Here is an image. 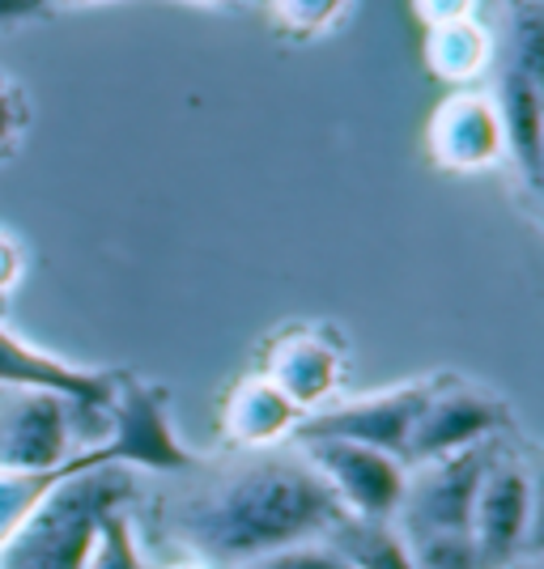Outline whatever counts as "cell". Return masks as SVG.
I'll use <instances>...</instances> for the list:
<instances>
[{
  "instance_id": "1",
  "label": "cell",
  "mask_w": 544,
  "mask_h": 569,
  "mask_svg": "<svg viewBox=\"0 0 544 569\" xmlns=\"http://www.w3.org/2000/svg\"><path fill=\"white\" fill-rule=\"evenodd\" d=\"M345 510L328 485L294 451H235L221 463L196 459L162 493L132 506L137 531H154L179 557L209 569H238L294 545H319Z\"/></svg>"
},
{
  "instance_id": "2",
  "label": "cell",
  "mask_w": 544,
  "mask_h": 569,
  "mask_svg": "<svg viewBox=\"0 0 544 569\" xmlns=\"http://www.w3.org/2000/svg\"><path fill=\"white\" fill-rule=\"evenodd\" d=\"M137 493V472L119 463L60 476L0 545V569H86L102 519L119 506H132Z\"/></svg>"
},
{
  "instance_id": "3",
  "label": "cell",
  "mask_w": 544,
  "mask_h": 569,
  "mask_svg": "<svg viewBox=\"0 0 544 569\" xmlns=\"http://www.w3.org/2000/svg\"><path fill=\"white\" fill-rule=\"evenodd\" d=\"M506 447V433L485 438L468 451L443 455L417 463L404 476V493L396 506V531L404 540H422V536H468L473 519V501L481 489V476L494 463V455Z\"/></svg>"
},
{
  "instance_id": "4",
  "label": "cell",
  "mask_w": 544,
  "mask_h": 569,
  "mask_svg": "<svg viewBox=\"0 0 544 569\" xmlns=\"http://www.w3.org/2000/svg\"><path fill=\"white\" fill-rule=\"evenodd\" d=\"M497 119L506 153L523 170L527 188H541V13L536 4H511L506 43H502V77H497Z\"/></svg>"
},
{
  "instance_id": "5",
  "label": "cell",
  "mask_w": 544,
  "mask_h": 569,
  "mask_svg": "<svg viewBox=\"0 0 544 569\" xmlns=\"http://www.w3.org/2000/svg\"><path fill=\"white\" fill-rule=\"evenodd\" d=\"M107 412H111V429L95 447L102 463H119V468H132V472L145 468V472L175 476L188 472L191 463L200 459V455H191L179 442V433L170 426L162 387L119 375Z\"/></svg>"
},
{
  "instance_id": "6",
  "label": "cell",
  "mask_w": 544,
  "mask_h": 569,
  "mask_svg": "<svg viewBox=\"0 0 544 569\" xmlns=\"http://www.w3.org/2000/svg\"><path fill=\"white\" fill-rule=\"evenodd\" d=\"M532 515H536V485H532L523 455L511 451V442H506L481 476L473 519H468L476 569L520 566L527 531H532Z\"/></svg>"
},
{
  "instance_id": "7",
  "label": "cell",
  "mask_w": 544,
  "mask_h": 569,
  "mask_svg": "<svg viewBox=\"0 0 544 569\" xmlns=\"http://www.w3.org/2000/svg\"><path fill=\"white\" fill-rule=\"evenodd\" d=\"M294 451L315 468V476L328 485V493L349 519H396L404 476H408V468L396 455L370 451V447H357V442H340V438H307V442H294Z\"/></svg>"
},
{
  "instance_id": "8",
  "label": "cell",
  "mask_w": 544,
  "mask_h": 569,
  "mask_svg": "<svg viewBox=\"0 0 544 569\" xmlns=\"http://www.w3.org/2000/svg\"><path fill=\"white\" fill-rule=\"evenodd\" d=\"M77 400L34 387H0V472H51L77 455Z\"/></svg>"
},
{
  "instance_id": "9",
  "label": "cell",
  "mask_w": 544,
  "mask_h": 569,
  "mask_svg": "<svg viewBox=\"0 0 544 569\" xmlns=\"http://www.w3.org/2000/svg\"><path fill=\"white\" fill-rule=\"evenodd\" d=\"M438 379H417L379 391V396H362V400L332 403V408H315L307 412L289 442H307V438H340V442H357V447H370V451L396 455L404 459V442H408V429L422 417L426 400L434 396Z\"/></svg>"
},
{
  "instance_id": "10",
  "label": "cell",
  "mask_w": 544,
  "mask_h": 569,
  "mask_svg": "<svg viewBox=\"0 0 544 569\" xmlns=\"http://www.w3.org/2000/svg\"><path fill=\"white\" fill-rule=\"evenodd\" d=\"M511 429V408L481 391L468 382L438 379L434 396L426 400L422 417L408 429V442H404V468H417L429 459H443V455L468 451L485 438H497Z\"/></svg>"
},
{
  "instance_id": "11",
  "label": "cell",
  "mask_w": 544,
  "mask_h": 569,
  "mask_svg": "<svg viewBox=\"0 0 544 569\" xmlns=\"http://www.w3.org/2000/svg\"><path fill=\"white\" fill-rule=\"evenodd\" d=\"M340 375H345V353L319 328H285L268 340L260 361V379L273 382L298 408V417L324 408V400L340 387Z\"/></svg>"
},
{
  "instance_id": "12",
  "label": "cell",
  "mask_w": 544,
  "mask_h": 569,
  "mask_svg": "<svg viewBox=\"0 0 544 569\" xmlns=\"http://www.w3.org/2000/svg\"><path fill=\"white\" fill-rule=\"evenodd\" d=\"M426 141L434 167L451 174L489 170L506 153L502 119L489 94H451L429 119Z\"/></svg>"
},
{
  "instance_id": "13",
  "label": "cell",
  "mask_w": 544,
  "mask_h": 569,
  "mask_svg": "<svg viewBox=\"0 0 544 569\" xmlns=\"http://www.w3.org/2000/svg\"><path fill=\"white\" fill-rule=\"evenodd\" d=\"M119 375L107 370H81L72 361L30 349L26 340L0 323V387H34V391H56L77 403H111Z\"/></svg>"
},
{
  "instance_id": "14",
  "label": "cell",
  "mask_w": 544,
  "mask_h": 569,
  "mask_svg": "<svg viewBox=\"0 0 544 569\" xmlns=\"http://www.w3.org/2000/svg\"><path fill=\"white\" fill-rule=\"evenodd\" d=\"M298 421H303L298 408L273 382L247 375L230 387V396L221 403V442L230 451H268L289 442Z\"/></svg>"
},
{
  "instance_id": "15",
  "label": "cell",
  "mask_w": 544,
  "mask_h": 569,
  "mask_svg": "<svg viewBox=\"0 0 544 569\" xmlns=\"http://www.w3.org/2000/svg\"><path fill=\"white\" fill-rule=\"evenodd\" d=\"M345 569H417L396 522L345 519L319 540Z\"/></svg>"
},
{
  "instance_id": "16",
  "label": "cell",
  "mask_w": 544,
  "mask_h": 569,
  "mask_svg": "<svg viewBox=\"0 0 544 569\" xmlns=\"http://www.w3.org/2000/svg\"><path fill=\"white\" fill-rule=\"evenodd\" d=\"M489 56H494V43H489V34L473 18L434 26L426 34V69L438 81H451V86L481 77V69L489 64Z\"/></svg>"
},
{
  "instance_id": "17",
  "label": "cell",
  "mask_w": 544,
  "mask_h": 569,
  "mask_svg": "<svg viewBox=\"0 0 544 569\" xmlns=\"http://www.w3.org/2000/svg\"><path fill=\"white\" fill-rule=\"evenodd\" d=\"M132 506H119L102 519V531H98V545L86 569H149L145 540L137 536V522H132Z\"/></svg>"
},
{
  "instance_id": "18",
  "label": "cell",
  "mask_w": 544,
  "mask_h": 569,
  "mask_svg": "<svg viewBox=\"0 0 544 569\" xmlns=\"http://www.w3.org/2000/svg\"><path fill=\"white\" fill-rule=\"evenodd\" d=\"M268 9L285 34L310 39V34H324L345 13V0H268Z\"/></svg>"
},
{
  "instance_id": "19",
  "label": "cell",
  "mask_w": 544,
  "mask_h": 569,
  "mask_svg": "<svg viewBox=\"0 0 544 569\" xmlns=\"http://www.w3.org/2000/svg\"><path fill=\"white\" fill-rule=\"evenodd\" d=\"M26 119H30V111H26V94L18 90L13 77L0 72V162L18 149V141H22V132H26Z\"/></svg>"
},
{
  "instance_id": "20",
  "label": "cell",
  "mask_w": 544,
  "mask_h": 569,
  "mask_svg": "<svg viewBox=\"0 0 544 569\" xmlns=\"http://www.w3.org/2000/svg\"><path fill=\"white\" fill-rule=\"evenodd\" d=\"M238 569H345L336 557H332L324 545H294L281 548V552H268V557H256Z\"/></svg>"
},
{
  "instance_id": "21",
  "label": "cell",
  "mask_w": 544,
  "mask_h": 569,
  "mask_svg": "<svg viewBox=\"0 0 544 569\" xmlns=\"http://www.w3.org/2000/svg\"><path fill=\"white\" fill-rule=\"evenodd\" d=\"M413 9H417V18L426 22V30H434V26L473 18L476 0H413Z\"/></svg>"
},
{
  "instance_id": "22",
  "label": "cell",
  "mask_w": 544,
  "mask_h": 569,
  "mask_svg": "<svg viewBox=\"0 0 544 569\" xmlns=\"http://www.w3.org/2000/svg\"><path fill=\"white\" fill-rule=\"evenodd\" d=\"M22 277V251H18V242L0 230V293H9L13 284Z\"/></svg>"
},
{
  "instance_id": "23",
  "label": "cell",
  "mask_w": 544,
  "mask_h": 569,
  "mask_svg": "<svg viewBox=\"0 0 544 569\" xmlns=\"http://www.w3.org/2000/svg\"><path fill=\"white\" fill-rule=\"evenodd\" d=\"M39 13H48L43 0H0V26L30 22V18H39Z\"/></svg>"
},
{
  "instance_id": "24",
  "label": "cell",
  "mask_w": 544,
  "mask_h": 569,
  "mask_svg": "<svg viewBox=\"0 0 544 569\" xmlns=\"http://www.w3.org/2000/svg\"><path fill=\"white\" fill-rule=\"evenodd\" d=\"M162 569H209V566H205V561H191V557H175V561Z\"/></svg>"
},
{
  "instance_id": "25",
  "label": "cell",
  "mask_w": 544,
  "mask_h": 569,
  "mask_svg": "<svg viewBox=\"0 0 544 569\" xmlns=\"http://www.w3.org/2000/svg\"><path fill=\"white\" fill-rule=\"evenodd\" d=\"M43 4L51 9V4H81V0H43Z\"/></svg>"
},
{
  "instance_id": "26",
  "label": "cell",
  "mask_w": 544,
  "mask_h": 569,
  "mask_svg": "<svg viewBox=\"0 0 544 569\" xmlns=\"http://www.w3.org/2000/svg\"><path fill=\"white\" fill-rule=\"evenodd\" d=\"M515 569H520V566H515Z\"/></svg>"
}]
</instances>
